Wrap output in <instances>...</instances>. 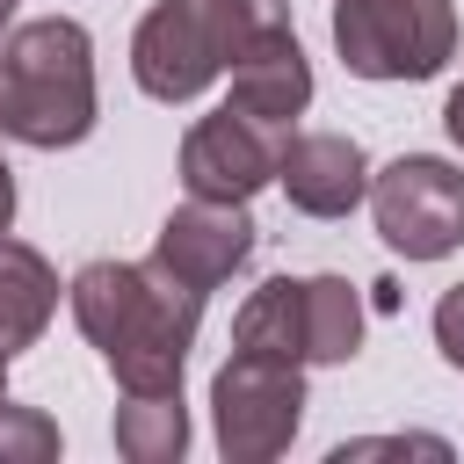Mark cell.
Returning a JSON list of instances; mask_svg holds the SVG:
<instances>
[{
	"label": "cell",
	"mask_w": 464,
	"mask_h": 464,
	"mask_svg": "<svg viewBox=\"0 0 464 464\" xmlns=\"http://www.w3.org/2000/svg\"><path fill=\"white\" fill-rule=\"evenodd\" d=\"M210 22H218V44H225V65H232L246 44L290 29V0H210Z\"/></svg>",
	"instance_id": "15"
},
{
	"label": "cell",
	"mask_w": 464,
	"mask_h": 464,
	"mask_svg": "<svg viewBox=\"0 0 464 464\" xmlns=\"http://www.w3.org/2000/svg\"><path fill=\"white\" fill-rule=\"evenodd\" d=\"M435 348H442L450 370H464V283H450L442 304H435Z\"/></svg>",
	"instance_id": "18"
},
{
	"label": "cell",
	"mask_w": 464,
	"mask_h": 464,
	"mask_svg": "<svg viewBox=\"0 0 464 464\" xmlns=\"http://www.w3.org/2000/svg\"><path fill=\"white\" fill-rule=\"evenodd\" d=\"M276 181L304 218H348L355 203H370V160L348 130H283Z\"/></svg>",
	"instance_id": "9"
},
{
	"label": "cell",
	"mask_w": 464,
	"mask_h": 464,
	"mask_svg": "<svg viewBox=\"0 0 464 464\" xmlns=\"http://www.w3.org/2000/svg\"><path fill=\"white\" fill-rule=\"evenodd\" d=\"M254 254V218L246 203H218V196H188L181 210H167L160 239H152V261L181 283H196L203 297L218 283H232Z\"/></svg>",
	"instance_id": "8"
},
{
	"label": "cell",
	"mask_w": 464,
	"mask_h": 464,
	"mask_svg": "<svg viewBox=\"0 0 464 464\" xmlns=\"http://www.w3.org/2000/svg\"><path fill=\"white\" fill-rule=\"evenodd\" d=\"M116 450L130 464H174L188 450V406H181V392H123V406H116Z\"/></svg>",
	"instance_id": "13"
},
{
	"label": "cell",
	"mask_w": 464,
	"mask_h": 464,
	"mask_svg": "<svg viewBox=\"0 0 464 464\" xmlns=\"http://www.w3.org/2000/svg\"><path fill=\"white\" fill-rule=\"evenodd\" d=\"M225 72H232L225 102L261 116V123H276V130H290V116H304V102H312V58L297 51V29H276V36L246 44Z\"/></svg>",
	"instance_id": "10"
},
{
	"label": "cell",
	"mask_w": 464,
	"mask_h": 464,
	"mask_svg": "<svg viewBox=\"0 0 464 464\" xmlns=\"http://www.w3.org/2000/svg\"><path fill=\"white\" fill-rule=\"evenodd\" d=\"M304 420V362L232 348V362L210 377V435L225 464H268L297 442Z\"/></svg>",
	"instance_id": "4"
},
{
	"label": "cell",
	"mask_w": 464,
	"mask_h": 464,
	"mask_svg": "<svg viewBox=\"0 0 464 464\" xmlns=\"http://www.w3.org/2000/svg\"><path fill=\"white\" fill-rule=\"evenodd\" d=\"M370 218L392 254L406 261H442L464 246V167L435 152H406L384 174H370Z\"/></svg>",
	"instance_id": "5"
},
{
	"label": "cell",
	"mask_w": 464,
	"mask_h": 464,
	"mask_svg": "<svg viewBox=\"0 0 464 464\" xmlns=\"http://www.w3.org/2000/svg\"><path fill=\"white\" fill-rule=\"evenodd\" d=\"M130 72L152 102H196L225 72V44L210 22V0H152L130 36Z\"/></svg>",
	"instance_id": "7"
},
{
	"label": "cell",
	"mask_w": 464,
	"mask_h": 464,
	"mask_svg": "<svg viewBox=\"0 0 464 464\" xmlns=\"http://www.w3.org/2000/svg\"><path fill=\"white\" fill-rule=\"evenodd\" d=\"M334 51L355 80H435L457 58L450 0H334Z\"/></svg>",
	"instance_id": "3"
},
{
	"label": "cell",
	"mask_w": 464,
	"mask_h": 464,
	"mask_svg": "<svg viewBox=\"0 0 464 464\" xmlns=\"http://www.w3.org/2000/svg\"><path fill=\"white\" fill-rule=\"evenodd\" d=\"M232 348L283 355V362H312V341H304V276H268V283L239 304Z\"/></svg>",
	"instance_id": "12"
},
{
	"label": "cell",
	"mask_w": 464,
	"mask_h": 464,
	"mask_svg": "<svg viewBox=\"0 0 464 464\" xmlns=\"http://www.w3.org/2000/svg\"><path fill=\"white\" fill-rule=\"evenodd\" d=\"M304 341L312 362H348L362 348V297L348 276H304Z\"/></svg>",
	"instance_id": "14"
},
{
	"label": "cell",
	"mask_w": 464,
	"mask_h": 464,
	"mask_svg": "<svg viewBox=\"0 0 464 464\" xmlns=\"http://www.w3.org/2000/svg\"><path fill=\"white\" fill-rule=\"evenodd\" d=\"M14 7H22V0H0V29H14Z\"/></svg>",
	"instance_id": "21"
},
{
	"label": "cell",
	"mask_w": 464,
	"mask_h": 464,
	"mask_svg": "<svg viewBox=\"0 0 464 464\" xmlns=\"http://www.w3.org/2000/svg\"><path fill=\"white\" fill-rule=\"evenodd\" d=\"M7 362H14V355H0V399H7Z\"/></svg>",
	"instance_id": "22"
},
{
	"label": "cell",
	"mask_w": 464,
	"mask_h": 464,
	"mask_svg": "<svg viewBox=\"0 0 464 464\" xmlns=\"http://www.w3.org/2000/svg\"><path fill=\"white\" fill-rule=\"evenodd\" d=\"M0 130H7V87H0Z\"/></svg>",
	"instance_id": "23"
},
{
	"label": "cell",
	"mask_w": 464,
	"mask_h": 464,
	"mask_svg": "<svg viewBox=\"0 0 464 464\" xmlns=\"http://www.w3.org/2000/svg\"><path fill=\"white\" fill-rule=\"evenodd\" d=\"M442 130H450V145L464 152V80L450 87V102H442Z\"/></svg>",
	"instance_id": "19"
},
{
	"label": "cell",
	"mask_w": 464,
	"mask_h": 464,
	"mask_svg": "<svg viewBox=\"0 0 464 464\" xmlns=\"http://www.w3.org/2000/svg\"><path fill=\"white\" fill-rule=\"evenodd\" d=\"M72 319L102 348L109 377L123 392H181L196 326H203V290L167 276L152 254L145 261H87L72 276Z\"/></svg>",
	"instance_id": "1"
},
{
	"label": "cell",
	"mask_w": 464,
	"mask_h": 464,
	"mask_svg": "<svg viewBox=\"0 0 464 464\" xmlns=\"http://www.w3.org/2000/svg\"><path fill=\"white\" fill-rule=\"evenodd\" d=\"M7 225H14V174H7V160H0V239H7Z\"/></svg>",
	"instance_id": "20"
},
{
	"label": "cell",
	"mask_w": 464,
	"mask_h": 464,
	"mask_svg": "<svg viewBox=\"0 0 464 464\" xmlns=\"http://www.w3.org/2000/svg\"><path fill=\"white\" fill-rule=\"evenodd\" d=\"M283 167V130L246 116V109H210L203 123H188L181 138V181L188 196H218V203H254Z\"/></svg>",
	"instance_id": "6"
},
{
	"label": "cell",
	"mask_w": 464,
	"mask_h": 464,
	"mask_svg": "<svg viewBox=\"0 0 464 464\" xmlns=\"http://www.w3.org/2000/svg\"><path fill=\"white\" fill-rule=\"evenodd\" d=\"M399 457V450H413V457H450V442L442 435H362V442H341L334 450V464H348V457Z\"/></svg>",
	"instance_id": "17"
},
{
	"label": "cell",
	"mask_w": 464,
	"mask_h": 464,
	"mask_svg": "<svg viewBox=\"0 0 464 464\" xmlns=\"http://www.w3.org/2000/svg\"><path fill=\"white\" fill-rule=\"evenodd\" d=\"M7 138L29 152H65L94 130V36L72 14H44L7 29L0 51Z\"/></svg>",
	"instance_id": "2"
},
{
	"label": "cell",
	"mask_w": 464,
	"mask_h": 464,
	"mask_svg": "<svg viewBox=\"0 0 464 464\" xmlns=\"http://www.w3.org/2000/svg\"><path fill=\"white\" fill-rule=\"evenodd\" d=\"M58 312V276L36 246L22 239H0V355H22L36 348V334L51 326Z\"/></svg>",
	"instance_id": "11"
},
{
	"label": "cell",
	"mask_w": 464,
	"mask_h": 464,
	"mask_svg": "<svg viewBox=\"0 0 464 464\" xmlns=\"http://www.w3.org/2000/svg\"><path fill=\"white\" fill-rule=\"evenodd\" d=\"M58 457V420L44 406L0 399V464H51Z\"/></svg>",
	"instance_id": "16"
}]
</instances>
